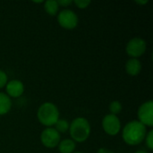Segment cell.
<instances>
[{"instance_id":"obj_1","label":"cell","mask_w":153,"mask_h":153,"mask_svg":"<svg viewBox=\"0 0 153 153\" xmlns=\"http://www.w3.org/2000/svg\"><path fill=\"white\" fill-rule=\"evenodd\" d=\"M147 134L146 126L138 120L128 122L122 130V138L124 142L130 146H136L142 143Z\"/></svg>"},{"instance_id":"obj_2","label":"cell","mask_w":153,"mask_h":153,"mask_svg":"<svg viewBox=\"0 0 153 153\" xmlns=\"http://www.w3.org/2000/svg\"><path fill=\"white\" fill-rule=\"evenodd\" d=\"M91 125L85 117H76L69 125L71 138L75 143L85 142L91 134Z\"/></svg>"},{"instance_id":"obj_3","label":"cell","mask_w":153,"mask_h":153,"mask_svg":"<svg viewBox=\"0 0 153 153\" xmlns=\"http://www.w3.org/2000/svg\"><path fill=\"white\" fill-rule=\"evenodd\" d=\"M37 117L41 125L47 127H51L55 126L59 119L58 108L52 102H45L39 108Z\"/></svg>"},{"instance_id":"obj_4","label":"cell","mask_w":153,"mask_h":153,"mask_svg":"<svg viewBox=\"0 0 153 153\" xmlns=\"http://www.w3.org/2000/svg\"><path fill=\"white\" fill-rule=\"evenodd\" d=\"M58 24L65 30H74L79 22L78 15L71 9H64L57 13Z\"/></svg>"},{"instance_id":"obj_5","label":"cell","mask_w":153,"mask_h":153,"mask_svg":"<svg viewBox=\"0 0 153 153\" xmlns=\"http://www.w3.org/2000/svg\"><path fill=\"white\" fill-rule=\"evenodd\" d=\"M147 49L146 41L139 37L131 39L126 47V51L131 58H137L143 56Z\"/></svg>"},{"instance_id":"obj_6","label":"cell","mask_w":153,"mask_h":153,"mask_svg":"<svg viewBox=\"0 0 153 153\" xmlns=\"http://www.w3.org/2000/svg\"><path fill=\"white\" fill-rule=\"evenodd\" d=\"M138 121L146 127H152L153 126V102L148 100L143 103L137 111Z\"/></svg>"},{"instance_id":"obj_7","label":"cell","mask_w":153,"mask_h":153,"mask_svg":"<svg viewBox=\"0 0 153 153\" xmlns=\"http://www.w3.org/2000/svg\"><path fill=\"white\" fill-rule=\"evenodd\" d=\"M102 128L104 132L110 135H117L121 130V122L117 116L108 114L106 115L102 119Z\"/></svg>"},{"instance_id":"obj_8","label":"cell","mask_w":153,"mask_h":153,"mask_svg":"<svg viewBox=\"0 0 153 153\" xmlns=\"http://www.w3.org/2000/svg\"><path fill=\"white\" fill-rule=\"evenodd\" d=\"M40 141L45 147L52 149L59 144L61 141V136L55 128L47 127L42 131L40 134Z\"/></svg>"},{"instance_id":"obj_9","label":"cell","mask_w":153,"mask_h":153,"mask_svg":"<svg viewBox=\"0 0 153 153\" xmlns=\"http://www.w3.org/2000/svg\"><path fill=\"white\" fill-rule=\"evenodd\" d=\"M5 91L10 98H19L24 92V84L20 80H11L5 85Z\"/></svg>"},{"instance_id":"obj_10","label":"cell","mask_w":153,"mask_h":153,"mask_svg":"<svg viewBox=\"0 0 153 153\" xmlns=\"http://www.w3.org/2000/svg\"><path fill=\"white\" fill-rule=\"evenodd\" d=\"M126 71L131 76L138 75L142 71V63L138 58H130L126 64Z\"/></svg>"},{"instance_id":"obj_11","label":"cell","mask_w":153,"mask_h":153,"mask_svg":"<svg viewBox=\"0 0 153 153\" xmlns=\"http://www.w3.org/2000/svg\"><path fill=\"white\" fill-rule=\"evenodd\" d=\"M12 108V100L10 97L4 92H0V116L7 114Z\"/></svg>"},{"instance_id":"obj_12","label":"cell","mask_w":153,"mask_h":153,"mask_svg":"<svg viewBox=\"0 0 153 153\" xmlns=\"http://www.w3.org/2000/svg\"><path fill=\"white\" fill-rule=\"evenodd\" d=\"M57 146L60 153H73L75 151L76 143L72 139H65L60 141Z\"/></svg>"},{"instance_id":"obj_13","label":"cell","mask_w":153,"mask_h":153,"mask_svg":"<svg viewBox=\"0 0 153 153\" xmlns=\"http://www.w3.org/2000/svg\"><path fill=\"white\" fill-rule=\"evenodd\" d=\"M44 9L51 16H55L58 13L59 5L56 0H48L44 1Z\"/></svg>"},{"instance_id":"obj_14","label":"cell","mask_w":153,"mask_h":153,"mask_svg":"<svg viewBox=\"0 0 153 153\" xmlns=\"http://www.w3.org/2000/svg\"><path fill=\"white\" fill-rule=\"evenodd\" d=\"M55 129L59 133H65L69 130V123L65 119L59 118L58 121L55 124Z\"/></svg>"},{"instance_id":"obj_15","label":"cell","mask_w":153,"mask_h":153,"mask_svg":"<svg viewBox=\"0 0 153 153\" xmlns=\"http://www.w3.org/2000/svg\"><path fill=\"white\" fill-rule=\"evenodd\" d=\"M109 111H110V114L112 115H118L121 111H122V108H123V106L121 104L120 101L118 100H113L110 104H109Z\"/></svg>"},{"instance_id":"obj_16","label":"cell","mask_w":153,"mask_h":153,"mask_svg":"<svg viewBox=\"0 0 153 153\" xmlns=\"http://www.w3.org/2000/svg\"><path fill=\"white\" fill-rule=\"evenodd\" d=\"M144 140H145L147 148L151 151L153 150V130H151L149 133H147Z\"/></svg>"},{"instance_id":"obj_17","label":"cell","mask_w":153,"mask_h":153,"mask_svg":"<svg viewBox=\"0 0 153 153\" xmlns=\"http://www.w3.org/2000/svg\"><path fill=\"white\" fill-rule=\"evenodd\" d=\"M73 3H74V4L78 8H80V9H85V8H87L91 4V2L89 1V0H74V1H73Z\"/></svg>"},{"instance_id":"obj_18","label":"cell","mask_w":153,"mask_h":153,"mask_svg":"<svg viewBox=\"0 0 153 153\" xmlns=\"http://www.w3.org/2000/svg\"><path fill=\"white\" fill-rule=\"evenodd\" d=\"M8 82V77L4 71L0 70V89L5 87L6 83Z\"/></svg>"},{"instance_id":"obj_19","label":"cell","mask_w":153,"mask_h":153,"mask_svg":"<svg viewBox=\"0 0 153 153\" xmlns=\"http://www.w3.org/2000/svg\"><path fill=\"white\" fill-rule=\"evenodd\" d=\"M57 3H58V5L59 6L66 7V6H69L70 4H73V1L72 0H58Z\"/></svg>"},{"instance_id":"obj_20","label":"cell","mask_w":153,"mask_h":153,"mask_svg":"<svg viewBox=\"0 0 153 153\" xmlns=\"http://www.w3.org/2000/svg\"><path fill=\"white\" fill-rule=\"evenodd\" d=\"M97 153H116L114 152L113 151L109 150V149H107V148H100L99 151L97 152Z\"/></svg>"},{"instance_id":"obj_21","label":"cell","mask_w":153,"mask_h":153,"mask_svg":"<svg viewBox=\"0 0 153 153\" xmlns=\"http://www.w3.org/2000/svg\"><path fill=\"white\" fill-rule=\"evenodd\" d=\"M148 2H149L148 0H143V1H142V0H139V1H135V3H136L137 4H146Z\"/></svg>"},{"instance_id":"obj_22","label":"cell","mask_w":153,"mask_h":153,"mask_svg":"<svg viewBox=\"0 0 153 153\" xmlns=\"http://www.w3.org/2000/svg\"><path fill=\"white\" fill-rule=\"evenodd\" d=\"M135 153H149L148 152H146V151H143V150H141V151H137Z\"/></svg>"},{"instance_id":"obj_23","label":"cell","mask_w":153,"mask_h":153,"mask_svg":"<svg viewBox=\"0 0 153 153\" xmlns=\"http://www.w3.org/2000/svg\"><path fill=\"white\" fill-rule=\"evenodd\" d=\"M73 153H82V152H74Z\"/></svg>"}]
</instances>
